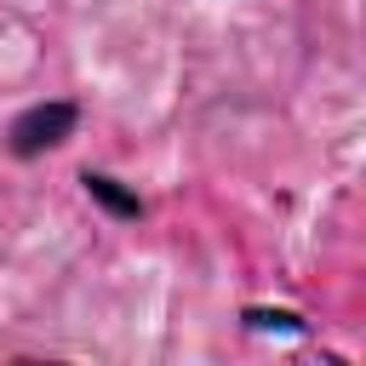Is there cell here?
<instances>
[{"label": "cell", "mask_w": 366, "mask_h": 366, "mask_svg": "<svg viewBox=\"0 0 366 366\" xmlns=\"http://www.w3.org/2000/svg\"><path fill=\"white\" fill-rule=\"evenodd\" d=\"M74 126V109L69 103H51V109H29L17 126H11V149L17 154H34V149H51L63 143V132Z\"/></svg>", "instance_id": "obj_1"}]
</instances>
